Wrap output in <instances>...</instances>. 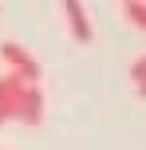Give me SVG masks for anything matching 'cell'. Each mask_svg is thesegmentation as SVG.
Segmentation results:
<instances>
[{"mask_svg":"<svg viewBox=\"0 0 146 150\" xmlns=\"http://www.w3.org/2000/svg\"><path fill=\"white\" fill-rule=\"evenodd\" d=\"M0 59L8 63V71H12V75H20L24 83H39V79H44L36 55H32L28 47H20L16 40H4V44H0Z\"/></svg>","mask_w":146,"mask_h":150,"instance_id":"1","label":"cell"},{"mask_svg":"<svg viewBox=\"0 0 146 150\" xmlns=\"http://www.w3.org/2000/svg\"><path fill=\"white\" fill-rule=\"evenodd\" d=\"M24 87H28V83H24L20 75H12V71H4V75H0V127L16 119V107H20Z\"/></svg>","mask_w":146,"mask_h":150,"instance_id":"2","label":"cell"},{"mask_svg":"<svg viewBox=\"0 0 146 150\" xmlns=\"http://www.w3.org/2000/svg\"><path fill=\"white\" fill-rule=\"evenodd\" d=\"M59 4H63V16H67L71 40H75V44H91V40H95V28H91V16H87L83 0H59Z\"/></svg>","mask_w":146,"mask_h":150,"instance_id":"3","label":"cell"},{"mask_svg":"<svg viewBox=\"0 0 146 150\" xmlns=\"http://www.w3.org/2000/svg\"><path fill=\"white\" fill-rule=\"evenodd\" d=\"M16 122H24V127H39L44 122V91H39V83L24 87L20 107H16Z\"/></svg>","mask_w":146,"mask_h":150,"instance_id":"4","label":"cell"},{"mask_svg":"<svg viewBox=\"0 0 146 150\" xmlns=\"http://www.w3.org/2000/svg\"><path fill=\"white\" fill-rule=\"evenodd\" d=\"M130 79H134V91L146 99V55H138V59L130 63Z\"/></svg>","mask_w":146,"mask_h":150,"instance_id":"5","label":"cell"},{"mask_svg":"<svg viewBox=\"0 0 146 150\" xmlns=\"http://www.w3.org/2000/svg\"><path fill=\"white\" fill-rule=\"evenodd\" d=\"M126 16H130L134 28H142V32H146V4H142V0H130V4H126Z\"/></svg>","mask_w":146,"mask_h":150,"instance_id":"6","label":"cell"},{"mask_svg":"<svg viewBox=\"0 0 146 150\" xmlns=\"http://www.w3.org/2000/svg\"><path fill=\"white\" fill-rule=\"evenodd\" d=\"M123 4H130V0H123Z\"/></svg>","mask_w":146,"mask_h":150,"instance_id":"7","label":"cell"},{"mask_svg":"<svg viewBox=\"0 0 146 150\" xmlns=\"http://www.w3.org/2000/svg\"><path fill=\"white\" fill-rule=\"evenodd\" d=\"M142 4H146V0H142Z\"/></svg>","mask_w":146,"mask_h":150,"instance_id":"8","label":"cell"}]
</instances>
